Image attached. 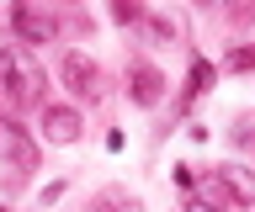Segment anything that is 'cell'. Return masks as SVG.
Segmentation results:
<instances>
[{"mask_svg": "<svg viewBox=\"0 0 255 212\" xmlns=\"http://www.w3.org/2000/svg\"><path fill=\"white\" fill-rule=\"evenodd\" d=\"M43 85H48L43 64L21 43H5L0 48V96L11 101V106H37L43 101Z\"/></svg>", "mask_w": 255, "mask_h": 212, "instance_id": "cell-1", "label": "cell"}, {"mask_svg": "<svg viewBox=\"0 0 255 212\" xmlns=\"http://www.w3.org/2000/svg\"><path fill=\"white\" fill-rule=\"evenodd\" d=\"M37 138H32L21 122L11 117H0V164H11V170H37Z\"/></svg>", "mask_w": 255, "mask_h": 212, "instance_id": "cell-2", "label": "cell"}, {"mask_svg": "<svg viewBox=\"0 0 255 212\" xmlns=\"http://www.w3.org/2000/svg\"><path fill=\"white\" fill-rule=\"evenodd\" d=\"M11 32L21 43H53L59 37V21L48 16L37 0H11Z\"/></svg>", "mask_w": 255, "mask_h": 212, "instance_id": "cell-3", "label": "cell"}, {"mask_svg": "<svg viewBox=\"0 0 255 212\" xmlns=\"http://www.w3.org/2000/svg\"><path fill=\"white\" fill-rule=\"evenodd\" d=\"M128 101H133V106H159V101H165V74H159L154 64L133 59V64H128Z\"/></svg>", "mask_w": 255, "mask_h": 212, "instance_id": "cell-4", "label": "cell"}, {"mask_svg": "<svg viewBox=\"0 0 255 212\" xmlns=\"http://www.w3.org/2000/svg\"><path fill=\"white\" fill-rule=\"evenodd\" d=\"M59 74H64V85H69L75 96H85V101L101 96V69H96V59H85V53H64Z\"/></svg>", "mask_w": 255, "mask_h": 212, "instance_id": "cell-5", "label": "cell"}, {"mask_svg": "<svg viewBox=\"0 0 255 212\" xmlns=\"http://www.w3.org/2000/svg\"><path fill=\"white\" fill-rule=\"evenodd\" d=\"M80 128H85V117L75 112V106H43V138L48 143H75L80 138Z\"/></svg>", "mask_w": 255, "mask_h": 212, "instance_id": "cell-6", "label": "cell"}, {"mask_svg": "<svg viewBox=\"0 0 255 212\" xmlns=\"http://www.w3.org/2000/svg\"><path fill=\"white\" fill-rule=\"evenodd\" d=\"M213 175L223 180V191H229V202H239V207H255V170H250V164L229 159V164H218Z\"/></svg>", "mask_w": 255, "mask_h": 212, "instance_id": "cell-7", "label": "cell"}, {"mask_svg": "<svg viewBox=\"0 0 255 212\" xmlns=\"http://www.w3.org/2000/svg\"><path fill=\"white\" fill-rule=\"evenodd\" d=\"M85 212H138V196L128 186H101V191L85 196Z\"/></svg>", "mask_w": 255, "mask_h": 212, "instance_id": "cell-8", "label": "cell"}, {"mask_svg": "<svg viewBox=\"0 0 255 212\" xmlns=\"http://www.w3.org/2000/svg\"><path fill=\"white\" fill-rule=\"evenodd\" d=\"M223 69H229V74H250V69H255V43H239V48H229Z\"/></svg>", "mask_w": 255, "mask_h": 212, "instance_id": "cell-9", "label": "cell"}, {"mask_svg": "<svg viewBox=\"0 0 255 212\" xmlns=\"http://www.w3.org/2000/svg\"><path fill=\"white\" fill-rule=\"evenodd\" d=\"M170 37H181V21L175 16H149V43H170Z\"/></svg>", "mask_w": 255, "mask_h": 212, "instance_id": "cell-10", "label": "cell"}, {"mask_svg": "<svg viewBox=\"0 0 255 212\" xmlns=\"http://www.w3.org/2000/svg\"><path fill=\"white\" fill-rule=\"evenodd\" d=\"M138 16H143L138 0H112V21H117V27H133Z\"/></svg>", "mask_w": 255, "mask_h": 212, "instance_id": "cell-11", "label": "cell"}, {"mask_svg": "<svg viewBox=\"0 0 255 212\" xmlns=\"http://www.w3.org/2000/svg\"><path fill=\"white\" fill-rule=\"evenodd\" d=\"M207 85H213V64H207V59H191V96H197V90H207Z\"/></svg>", "mask_w": 255, "mask_h": 212, "instance_id": "cell-12", "label": "cell"}, {"mask_svg": "<svg viewBox=\"0 0 255 212\" xmlns=\"http://www.w3.org/2000/svg\"><path fill=\"white\" fill-rule=\"evenodd\" d=\"M234 143L245 148V154H255V117H239L234 122Z\"/></svg>", "mask_w": 255, "mask_h": 212, "instance_id": "cell-13", "label": "cell"}, {"mask_svg": "<svg viewBox=\"0 0 255 212\" xmlns=\"http://www.w3.org/2000/svg\"><path fill=\"white\" fill-rule=\"evenodd\" d=\"M181 212H223V207H218V202H207V196H197V191H191L186 202H181Z\"/></svg>", "mask_w": 255, "mask_h": 212, "instance_id": "cell-14", "label": "cell"}, {"mask_svg": "<svg viewBox=\"0 0 255 212\" xmlns=\"http://www.w3.org/2000/svg\"><path fill=\"white\" fill-rule=\"evenodd\" d=\"M197 5H207V11H223V5H229V0H197Z\"/></svg>", "mask_w": 255, "mask_h": 212, "instance_id": "cell-15", "label": "cell"}, {"mask_svg": "<svg viewBox=\"0 0 255 212\" xmlns=\"http://www.w3.org/2000/svg\"><path fill=\"white\" fill-rule=\"evenodd\" d=\"M0 212H11V207H5V202H0Z\"/></svg>", "mask_w": 255, "mask_h": 212, "instance_id": "cell-16", "label": "cell"}]
</instances>
